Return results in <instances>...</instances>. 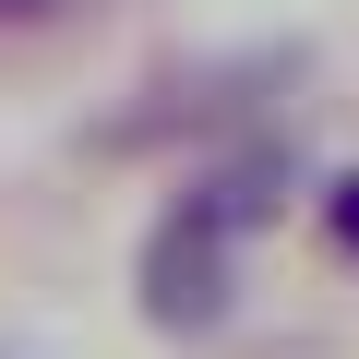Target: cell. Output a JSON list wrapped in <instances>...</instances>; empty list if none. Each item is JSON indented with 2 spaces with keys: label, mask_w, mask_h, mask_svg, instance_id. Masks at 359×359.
<instances>
[{
  "label": "cell",
  "mask_w": 359,
  "mask_h": 359,
  "mask_svg": "<svg viewBox=\"0 0 359 359\" xmlns=\"http://www.w3.org/2000/svg\"><path fill=\"white\" fill-rule=\"evenodd\" d=\"M132 287H144V323H156V335H216V323H228V228L192 216V204H168V216L144 228Z\"/></svg>",
  "instance_id": "6da1fadb"
},
{
  "label": "cell",
  "mask_w": 359,
  "mask_h": 359,
  "mask_svg": "<svg viewBox=\"0 0 359 359\" xmlns=\"http://www.w3.org/2000/svg\"><path fill=\"white\" fill-rule=\"evenodd\" d=\"M323 240L359 264V168H335V180H323Z\"/></svg>",
  "instance_id": "7a4b0ae2"
},
{
  "label": "cell",
  "mask_w": 359,
  "mask_h": 359,
  "mask_svg": "<svg viewBox=\"0 0 359 359\" xmlns=\"http://www.w3.org/2000/svg\"><path fill=\"white\" fill-rule=\"evenodd\" d=\"M36 13H48V0H0V36H13V25H36Z\"/></svg>",
  "instance_id": "3957f363"
}]
</instances>
